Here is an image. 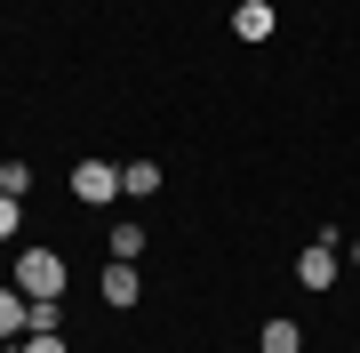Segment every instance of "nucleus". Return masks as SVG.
<instances>
[{
    "label": "nucleus",
    "mask_w": 360,
    "mask_h": 353,
    "mask_svg": "<svg viewBox=\"0 0 360 353\" xmlns=\"http://www.w3.org/2000/svg\"><path fill=\"white\" fill-rule=\"evenodd\" d=\"M16 225H25V201H8V193H0V241H16Z\"/></svg>",
    "instance_id": "12"
},
{
    "label": "nucleus",
    "mask_w": 360,
    "mask_h": 353,
    "mask_svg": "<svg viewBox=\"0 0 360 353\" xmlns=\"http://www.w3.org/2000/svg\"><path fill=\"white\" fill-rule=\"evenodd\" d=\"M160 185H168V177H160V161H129V169H120V193H136V201H153Z\"/></svg>",
    "instance_id": "7"
},
{
    "label": "nucleus",
    "mask_w": 360,
    "mask_h": 353,
    "mask_svg": "<svg viewBox=\"0 0 360 353\" xmlns=\"http://www.w3.org/2000/svg\"><path fill=\"white\" fill-rule=\"evenodd\" d=\"M112 193H120V169H112V161H80V169H72V201H89V209H104Z\"/></svg>",
    "instance_id": "3"
},
{
    "label": "nucleus",
    "mask_w": 360,
    "mask_h": 353,
    "mask_svg": "<svg viewBox=\"0 0 360 353\" xmlns=\"http://www.w3.org/2000/svg\"><path fill=\"white\" fill-rule=\"evenodd\" d=\"M0 193H8V201L32 193V169H25V161H0Z\"/></svg>",
    "instance_id": "10"
},
{
    "label": "nucleus",
    "mask_w": 360,
    "mask_h": 353,
    "mask_svg": "<svg viewBox=\"0 0 360 353\" xmlns=\"http://www.w3.org/2000/svg\"><path fill=\"white\" fill-rule=\"evenodd\" d=\"M25 329H32V297H25V289H0V337H25Z\"/></svg>",
    "instance_id": "4"
},
{
    "label": "nucleus",
    "mask_w": 360,
    "mask_h": 353,
    "mask_svg": "<svg viewBox=\"0 0 360 353\" xmlns=\"http://www.w3.org/2000/svg\"><path fill=\"white\" fill-rule=\"evenodd\" d=\"M257 353H304V329H296V321H264L257 329Z\"/></svg>",
    "instance_id": "8"
},
{
    "label": "nucleus",
    "mask_w": 360,
    "mask_h": 353,
    "mask_svg": "<svg viewBox=\"0 0 360 353\" xmlns=\"http://www.w3.org/2000/svg\"><path fill=\"white\" fill-rule=\"evenodd\" d=\"M16 289L40 305V297H65V257L56 249H16Z\"/></svg>",
    "instance_id": "1"
},
{
    "label": "nucleus",
    "mask_w": 360,
    "mask_h": 353,
    "mask_svg": "<svg viewBox=\"0 0 360 353\" xmlns=\"http://www.w3.org/2000/svg\"><path fill=\"white\" fill-rule=\"evenodd\" d=\"M352 265H360V241H352Z\"/></svg>",
    "instance_id": "13"
},
{
    "label": "nucleus",
    "mask_w": 360,
    "mask_h": 353,
    "mask_svg": "<svg viewBox=\"0 0 360 353\" xmlns=\"http://www.w3.org/2000/svg\"><path fill=\"white\" fill-rule=\"evenodd\" d=\"M136 289H144V281H136V265H120V257L104 265V305H136Z\"/></svg>",
    "instance_id": "6"
},
{
    "label": "nucleus",
    "mask_w": 360,
    "mask_h": 353,
    "mask_svg": "<svg viewBox=\"0 0 360 353\" xmlns=\"http://www.w3.org/2000/svg\"><path fill=\"white\" fill-rule=\"evenodd\" d=\"M232 32L240 40H272V0H240L232 8Z\"/></svg>",
    "instance_id": "5"
},
{
    "label": "nucleus",
    "mask_w": 360,
    "mask_h": 353,
    "mask_svg": "<svg viewBox=\"0 0 360 353\" xmlns=\"http://www.w3.org/2000/svg\"><path fill=\"white\" fill-rule=\"evenodd\" d=\"M16 353H65V337H56V329H25V345Z\"/></svg>",
    "instance_id": "11"
},
{
    "label": "nucleus",
    "mask_w": 360,
    "mask_h": 353,
    "mask_svg": "<svg viewBox=\"0 0 360 353\" xmlns=\"http://www.w3.org/2000/svg\"><path fill=\"white\" fill-rule=\"evenodd\" d=\"M336 241H345V233H312L304 249H296V281H304V289H328V281H336V265H345Z\"/></svg>",
    "instance_id": "2"
},
{
    "label": "nucleus",
    "mask_w": 360,
    "mask_h": 353,
    "mask_svg": "<svg viewBox=\"0 0 360 353\" xmlns=\"http://www.w3.org/2000/svg\"><path fill=\"white\" fill-rule=\"evenodd\" d=\"M104 249H112L120 265H136L144 249H153V233H144V225H112V241H104Z\"/></svg>",
    "instance_id": "9"
}]
</instances>
